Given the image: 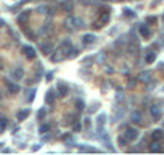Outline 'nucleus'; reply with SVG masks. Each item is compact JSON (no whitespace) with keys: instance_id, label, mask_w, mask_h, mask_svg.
Returning a JSON list of instances; mask_svg holds the SVG:
<instances>
[{"instance_id":"f257e3e1","label":"nucleus","mask_w":164,"mask_h":155,"mask_svg":"<svg viewBox=\"0 0 164 155\" xmlns=\"http://www.w3.org/2000/svg\"><path fill=\"white\" fill-rule=\"evenodd\" d=\"M150 115H151V118L154 119H159L162 116V110H161V105L159 103H153L151 107H150Z\"/></svg>"},{"instance_id":"f03ea898","label":"nucleus","mask_w":164,"mask_h":155,"mask_svg":"<svg viewBox=\"0 0 164 155\" xmlns=\"http://www.w3.org/2000/svg\"><path fill=\"white\" fill-rule=\"evenodd\" d=\"M138 129L137 128H127L126 129V132H124V136L129 139V142H134V140H137L138 139Z\"/></svg>"},{"instance_id":"7ed1b4c3","label":"nucleus","mask_w":164,"mask_h":155,"mask_svg":"<svg viewBox=\"0 0 164 155\" xmlns=\"http://www.w3.org/2000/svg\"><path fill=\"white\" fill-rule=\"evenodd\" d=\"M56 90H58V95L66 97V95H68V92H69V87H68V84H66V82L60 81L58 84H56Z\"/></svg>"},{"instance_id":"20e7f679","label":"nucleus","mask_w":164,"mask_h":155,"mask_svg":"<svg viewBox=\"0 0 164 155\" xmlns=\"http://www.w3.org/2000/svg\"><path fill=\"white\" fill-rule=\"evenodd\" d=\"M66 24H73V27H76V29H81V27H84V21L81 18H76V16H71L68 21H66Z\"/></svg>"},{"instance_id":"39448f33","label":"nucleus","mask_w":164,"mask_h":155,"mask_svg":"<svg viewBox=\"0 0 164 155\" xmlns=\"http://www.w3.org/2000/svg\"><path fill=\"white\" fill-rule=\"evenodd\" d=\"M23 53H24V57L26 58H29V60H34L35 58V48L34 47H31V45H24L23 47Z\"/></svg>"},{"instance_id":"423d86ee","label":"nucleus","mask_w":164,"mask_h":155,"mask_svg":"<svg viewBox=\"0 0 164 155\" xmlns=\"http://www.w3.org/2000/svg\"><path fill=\"white\" fill-rule=\"evenodd\" d=\"M138 32H140V36L143 39H148L150 36H151V31H150V27H148V23L146 24H140L138 26Z\"/></svg>"},{"instance_id":"0eeeda50","label":"nucleus","mask_w":164,"mask_h":155,"mask_svg":"<svg viewBox=\"0 0 164 155\" xmlns=\"http://www.w3.org/2000/svg\"><path fill=\"white\" fill-rule=\"evenodd\" d=\"M95 40H97L95 34H84V36H82L84 45H92V44H95Z\"/></svg>"},{"instance_id":"6e6552de","label":"nucleus","mask_w":164,"mask_h":155,"mask_svg":"<svg viewBox=\"0 0 164 155\" xmlns=\"http://www.w3.org/2000/svg\"><path fill=\"white\" fill-rule=\"evenodd\" d=\"M11 78H13V79H16V81L23 79V78H24V69L21 68V66L15 68V69H13V71H11Z\"/></svg>"},{"instance_id":"1a4fd4ad","label":"nucleus","mask_w":164,"mask_h":155,"mask_svg":"<svg viewBox=\"0 0 164 155\" xmlns=\"http://www.w3.org/2000/svg\"><path fill=\"white\" fill-rule=\"evenodd\" d=\"M162 137H164V131L162 129H153L151 131V140H154V142H159Z\"/></svg>"},{"instance_id":"9d476101","label":"nucleus","mask_w":164,"mask_h":155,"mask_svg":"<svg viewBox=\"0 0 164 155\" xmlns=\"http://www.w3.org/2000/svg\"><path fill=\"white\" fill-rule=\"evenodd\" d=\"M60 48H61V50H63V53H65V55H66V57H68V53H69V50H71V48H73V45H71V40H69V39H65V40H63V42H61V45H60Z\"/></svg>"},{"instance_id":"9b49d317","label":"nucleus","mask_w":164,"mask_h":155,"mask_svg":"<svg viewBox=\"0 0 164 155\" xmlns=\"http://www.w3.org/2000/svg\"><path fill=\"white\" fill-rule=\"evenodd\" d=\"M66 55L63 53V50L60 48V50H56V52H53V53H50V60L52 61H60V60H63Z\"/></svg>"},{"instance_id":"f8f14e48","label":"nucleus","mask_w":164,"mask_h":155,"mask_svg":"<svg viewBox=\"0 0 164 155\" xmlns=\"http://www.w3.org/2000/svg\"><path fill=\"white\" fill-rule=\"evenodd\" d=\"M55 98H56V92H55V90H48V92L45 94V103L53 105L55 103Z\"/></svg>"},{"instance_id":"ddd939ff","label":"nucleus","mask_w":164,"mask_h":155,"mask_svg":"<svg viewBox=\"0 0 164 155\" xmlns=\"http://www.w3.org/2000/svg\"><path fill=\"white\" fill-rule=\"evenodd\" d=\"M29 16H31V11H23V13H19L18 23H19V24H26L27 19H29Z\"/></svg>"},{"instance_id":"4468645a","label":"nucleus","mask_w":164,"mask_h":155,"mask_svg":"<svg viewBox=\"0 0 164 155\" xmlns=\"http://www.w3.org/2000/svg\"><path fill=\"white\" fill-rule=\"evenodd\" d=\"M29 115H31V110H29V108L19 110V111H18V115H16V118H18V121H23V119H26Z\"/></svg>"},{"instance_id":"2eb2a0df","label":"nucleus","mask_w":164,"mask_h":155,"mask_svg":"<svg viewBox=\"0 0 164 155\" xmlns=\"http://www.w3.org/2000/svg\"><path fill=\"white\" fill-rule=\"evenodd\" d=\"M130 121L135 123V124H140V123H142V113H140V111H132Z\"/></svg>"},{"instance_id":"dca6fc26","label":"nucleus","mask_w":164,"mask_h":155,"mask_svg":"<svg viewBox=\"0 0 164 155\" xmlns=\"http://www.w3.org/2000/svg\"><path fill=\"white\" fill-rule=\"evenodd\" d=\"M6 87H8V92L10 94H16L18 90H19V86L15 82H10V81H6Z\"/></svg>"},{"instance_id":"f3484780","label":"nucleus","mask_w":164,"mask_h":155,"mask_svg":"<svg viewBox=\"0 0 164 155\" xmlns=\"http://www.w3.org/2000/svg\"><path fill=\"white\" fill-rule=\"evenodd\" d=\"M63 142L65 144H68V145H73L74 144V137H73V134H69V132H66V134H63Z\"/></svg>"},{"instance_id":"a211bd4d","label":"nucleus","mask_w":164,"mask_h":155,"mask_svg":"<svg viewBox=\"0 0 164 155\" xmlns=\"http://www.w3.org/2000/svg\"><path fill=\"white\" fill-rule=\"evenodd\" d=\"M74 107H76L77 111H82L85 108V103H84L82 98H76V100H74Z\"/></svg>"},{"instance_id":"6ab92c4d","label":"nucleus","mask_w":164,"mask_h":155,"mask_svg":"<svg viewBox=\"0 0 164 155\" xmlns=\"http://www.w3.org/2000/svg\"><path fill=\"white\" fill-rule=\"evenodd\" d=\"M106 123V115L105 113H100L97 116V124H98V128H103V124Z\"/></svg>"},{"instance_id":"aec40b11","label":"nucleus","mask_w":164,"mask_h":155,"mask_svg":"<svg viewBox=\"0 0 164 155\" xmlns=\"http://www.w3.org/2000/svg\"><path fill=\"white\" fill-rule=\"evenodd\" d=\"M61 8L65 10V11H68V13H71V11H73V2H69V0L63 2V3H61Z\"/></svg>"},{"instance_id":"412c9836","label":"nucleus","mask_w":164,"mask_h":155,"mask_svg":"<svg viewBox=\"0 0 164 155\" xmlns=\"http://www.w3.org/2000/svg\"><path fill=\"white\" fill-rule=\"evenodd\" d=\"M150 76H151V73H150V71H143V73H140V74H138L137 79H138V81H145V82H148V81H150Z\"/></svg>"},{"instance_id":"4be33fe9","label":"nucleus","mask_w":164,"mask_h":155,"mask_svg":"<svg viewBox=\"0 0 164 155\" xmlns=\"http://www.w3.org/2000/svg\"><path fill=\"white\" fill-rule=\"evenodd\" d=\"M145 61L148 63V65H151V63H154V61H156V53H154V52H150V53L146 55Z\"/></svg>"},{"instance_id":"5701e85b","label":"nucleus","mask_w":164,"mask_h":155,"mask_svg":"<svg viewBox=\"0 0 164 155\" xmlns=\"http://www.w3.org/2000/svg\"><path fill=\"white\" fill-rule=\"evenodd\" d=\"M40 50L44 52L45 55H50V53H52V45H50V44H42L40 45Z\"/></svg>"},{"instance_id":"b1692460","label":"nucleus","mask_w":164,"mask_h":155,"mask_svg":"<svg viewBox=\"0 0 164 155\" xmlns=\"http://www.w3.org/2000/svg\"><path fill=\"white\" fill-rule=\"evenodd\" d=\"M124 15H126V18H130V19H134L135 16V11L134 10H130V8H124Z\"/></svg>"},{"instance_id":"393cba45","label":"nucleus","mask_w":164,"mask_h":155,"mask_svg":"<svg viewBox=\"0 0 164 155\" xmlns=\"http://www.w3.org/2000/svg\"><path fill=\"white\" fill-rule=\"evenodd\" d=\"M81 53V50H79V48H71V50H69V53H68V58H74V57H77V55H79Z\"/></svg>"},{"instance_id":"a878e982","label":"nucleus","mask_w":164,"mask_h":155,"mask_svg":"<svg viewBox=\"0 0 164 155\" xmlns=\"http://www.w3.org/2000/svg\"><path fill=\"white\" fill-rule=\"evenodd\" d=\"M6 124H8V119L5 116H0V131H3L6 128Z\"/></svg>"},{"instance_id":"bb28decb","label":"nucleus","mask_w":164,"mask_h":155,"mask_svg":"<svg viewBox=\"0 0 164 155\" xmlns=\"http://www.w3.org/2000/svg\"><path fill=\"white\" fill-rule=\"evenodd\" d=\"M48 131H50V124H47V123L42 124L40 128H39V132H40V134H45V132H48Z\"/></svg>"},{"instance_id":"cd10ccee","label":"nucleus","mask_w":164,"mask_h":155,"mask_svg":"<svg viewBox=\"0 0 164 155\" xmlns=\"http://www.w3.org/2000/svg\"><path fill=\"white\" fill-rule=\"evenodd\" d=\"M150 150H151V152H159L161 147H159L158 142H154V140H153V144H151V147H150Z\"/></svg>"},{"instance_id":"c85d7f7f","label":"nucleus","mask_w":164,"mask_h":155,"mask_svg":"<svg viewBox=\"0 0 164 155\" xmlns=\"http://www.w3.org/2000/svg\"><path fill=\"white\" fill-rule=\"evenodd\" d=\"M45 115H47V110H45V108H40V110L37 111V118H39V119H44Z\"/></svg>"},{"instance_id":"c756f323","label":"nucleus","mask_w":164,"mask_h":155,"mask_svg":"<svg viewBox=\"0 0 164 155\" xmlns=\"http://www.w3.org/2000/svg\"><path fill=\"white\" fill-rule=\"evenodd\" d=\"M122 115H124V110H122V108H119V110L116 111V116H114V121H118V119H121V118H122Z\"/></svg>"},{"instance_id":"7c9ffc66","label":"nucleus","mask_w":164,"mask_h":155,"mask_svg":"<svg viewBox=\"0 0 164 155\" xmlns=\"http://www.w3.org/2000/svg\"><path fill=\"white\" fill-rule=\"evenodd\" d=\"M34 97H35V89H31V92L27 94V102H32Z\"/></svg>"},{"instance_id":"2f4dec72","label":"nucleus","mask_w":164,"mask_h":155,"mask_svg":"<svg viewBox=\"0 0 164 155\" xmlns=\"http://www.w3.org/2000/svg\"><path fill=\"white\" fill-rule=\"evenodd\" d=\"M81 129H82V126H81V123H79V121H77V123H74V124H73V131H76V132H79Z\"/></svg>"},{"instance_id":"473e14b6","label":"nucleus","mask_w":164,"mask_h":155,"mask_svg":"<svg viewBox=\"0 0 164 155\" xmlns=\"http://www.w3.org/2000/svg\"><path fill=\"white\" fill-rule=\"evenodd\" d=\"M102 26H103V23H102V21H100V19H98V21H95V23L92 24V27H94V29H100V27H102Z\"/></svg>"},{"instance_id":"72a5a7b5","label":"nucleus","mask_w":164,"mask_h":155,"mask_svg":"<svg viewBox=\"0 0 164 155\" xmlns=\"http://www.w3.org/2000/svg\"><path fill=\"white\" fill-rule=\"evenodd\" d=\"M146 23H148V24H154V23H156V16H148V18H146Z\"/></svg>"},{"instance_id":"f704fd0d","label":"nucleus","mask_w":164,"mask_h":155,"mask_svg":"<svg viewBox=\"0 0 164 155\" xmlns=\"http://www.w3.org/2000/svg\"><path fill=\"white\" fill-rule=\"evenodd\" d=\"M97 108H98V103L95 102L94 105H92V107L89 108V113H94V111H97Z\"/></svg>"},{"instance_id":"c9c22d12","label":"nucleus","mask_w":164,"mask_h":155,"mask_svg":"<svg viewBox=\"0 0 164 155\" xmlns=\"http://www.w3.org/2000/svg\"><path fill=\"white\" fill-rule=\"evenodd\" d=\"M84 124L87 126V128H90V126H92V121H90V118H85V119H84Z\"/></svg>"},{"instance_id":"e433bc0d","label":"nucleus","mask_w":164,"mask_h":155,"mask_svg":"<svg viewBox=\"0 0 164 155\" xmlns=\"http://www.w3.org/2000/svg\"><path fill=\"white\" fill-rule=\"evenodd\" d=\"M53 79V73H48L47 74V81H52Z\"/></svg>"},{"instance_id":"4c0bfd02","label":"nucleus","mask_w":164,"mask_h":155,"mask_svg":"<svg viewBox=\"0 0 164 155\" xmlns=\"http://www.w3.org/2000/svg\"><path fill=\"white\" fill-rule=\"evenodd\" d=\"M134 86H135V81H134V79H132V81H130V82H129V86H127V87H130V89H132V87H134Z\"/></svg>"},{"instance_id":"58836bf2","label":"nucleus","mask_w":164,"mask_h":155,"mask_svg":"<svg viewBox=\"0 0 164 155\" xmlns=\"http://www.w3.org/2000/svg\"><path fill=\"white\" fill-rule=\"evenodd\" d=\"M0 26H6V23H5V19H2V18H0Z\"/></svg>"},{"instance_id":"ea45409f","label":"nucleus","mask_w":164,"mask_h":155,"mask_svg":"<svg viewBox=\"0 0 164 155\" xmlns=\"http://www.w3.org/2000/svg\"><path fill=\"white\" fill-rule=\"evenodd\" d=\"M162 45H164V37H162Z\"/></svg>"},{"instance_id":"a19ab883","label":"nucleus","mask_w":164,"mask_h":155,"mask_svg":"<svg viewBox=\"0 0 164 155\" xmlns=\"http://www.w3.org/2000/svg\"><path fill=\"white\" fill-rule=\"evenodd\" d=\"M24 2H29V0H24Z\"/></svg>"},{"instance_id":"79ce46f5","label":"nucleus","mask_w":164,"mask_h":155,"mask_svg":"<svg viewBox=\"0 0 164 155\" xmlns=\"http://www.w3.org/2000/svg\"><path fill=\"white\" fill-rule=\"evenodd\" d=\"M0 132H2V131H0Z\"/></svg>"},{"instance_id":"37998d69","label":"nucleus","mask_w":164,"mask_h":155,"mask_svg":"<svg viewBox=\"0 0 164 155\" xmlns=\"http://www.w3.org/2000/svg\"><path fill=\"white\" fill-rule=\"evenodd\" d=\"M162 89H164V87H162Z\"/></svg>"},{"instance_id":"c03bdc74","label":"nucleus","mask_w":164,"mask_h":155,"mask_svg":"<svg viewBox=\"0 0 164 155\" xmlns=\"http://www.w3.org/2000/svg\"><path fill=\"white\" fill-rule=\"evenodd\" d=\"M162 18H164V16H162Z\"/></svg>"}]
</instances>
